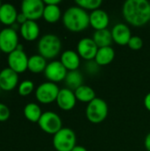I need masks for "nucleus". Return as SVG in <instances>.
I'll return each instance as SVG.
<instances>
[{
    "mask_svg": "<svg viewBox=\"0 0 150 151\" xmlns=\"http://www.w3.org/2000/svg\"><path fill=\"white\" fill-rule=\"evenodd\" d=\"M19 81L18 73L10 67L4 68L0 72V88L5 91L13 89Z\"/></svg>",
    "mask_w": 150,
    "mask_h": 151,
    "instance_id": "2eb2a0df",
    "label": "nucleus"
},
{
    "mask_svg": "<svg viewBox=\"0 0 150 151\" xmlns=\"http://www.w3.org/2000/svg\"><path fill=\"white\" fill-rule=\"evenodd\" d=\"M94 42L97 45L98 48H103V47H109L111 45L113 42L111 31L106 29L103 30H97L94 33L93 38Z\"/></svg>",
    "mask_w": 150,
    "mask_h": 151,
    "instance_id": "412c9836",
    "label": "nucleus"
},
{
    "mask_svg": "<svg viewBox=\"0 0 150 151\" xmlns=\"http://www.w3.org/2000/svg\"><path fill=\"white\" fill-rule=\"evenodd\" d=\"M72 151H88L83 146H75Z\"/></svg>",
    "mask_w": 150,
    "mask_h": 151,
    "instance_id": "c9c22d12",
    "label": "nucleus"
},
{
    "mask_svg": "<svg viewBox=\"0 0 150 151\" xmlns=\"http://www.w3.org/2000/svg\"><path fill=\"white\" fill-rule=\"evenodd\" d=\"M53 146L57 151H72L76 146L75 133L67 127H63L53 137Z\"/></svg>",
    "mask_w": 150,
    "mask_h": 151,
    "instance_id": "20e7f679",
    "label": "nucleus"
},
{
    "mask_svg": "<svg viewBox=\"0 0 150 151\" xmlns=\"http://www.w3.org/2000/svg\"><path fill=\"white\" fill-rule=\"evenodd\" d=\"M34 90V83L29 80L23 81L19 86V94L20 96H28Z\"/></svg>",
    "mask_w": 150,
    "mask_h": 151,
    "instance_id": "cd10ccee",
    "label": "nucleus"
},
{
    "mask_svg": "<svg viewBox=\"0 0 150 151\" xmlns=\"http://www.w3.org/2000/svg\"><path fill=\"white\" fill-rule=\"evenodd\" d=\"M107 115L108 105L106 102L101 98L95 97L87 106L86 116L91 123L99 124L106 119Z\"/></svg>",
    "mask_w": 150,
    "mask_h": 151,
    "instance_id": "39448f33",
    "label": "nucleus"
},
{
    "mask_svg": "<svg viewBox=\"0 0 150 151\" xmlns=\"http://www.w3.org/2000/svg\"><path fill=\"white\" fill-rule=\"evenodd\" d=\"M62 48L60 39L53 34H47L43 35L38 42V51L45 59H51L56 58Z\"/></svg>",
    "mask_w": 150,
    "mask_h": 151,
    "instance_id": "7ed1b4c3",
    "label": "nucleus"
},
{
    "mask_svg": "<svg viewBox=\"0 0 150 151\" xmlns=\"http://www.w3.org/2000/svg\"><path fill=\"white\" fill-rule=\"evenodd\" d=\"M63 23L65 27L72 32H81L88 27L89 14L86 10L79 6L68 8L63 15Z\"/></svg>",
    "mask_w": 150,
    "mask_h": 151,
    "instance_id": "f03ea898",
    "label": "nucleus"
},
{
    "mask_svg": "<svg viewBox=\"0 0 150 151\" xmlns=\"http://www.w3.org/2000/svg\"><path fill=\"white\" fill-rule=\"evenodd\" d=\"M60 62L63 64V65L66 68V70L69 71H75L78 70L80 66V56L78 53H76L73 50H65L61 55Z\"/></svg>",
    "mask_w": 150,
    "mask_h": 151,
    "instance_id": "6ab92c4d",
    "label": "nucleus"
},
{
    "mask_svg": "<svg viewBox=\"0 0 150 151\" xmlns=\"http://www.w3.org/2000/svg\"><path fill=\"white\" fill-rule=\"evenodd\" d=\"M76 96L74 94V91L65 88L59 90L57 98V104L58 107L64 111H70L73 109V107L76 104Z\"/></svg>",
    "mask_w": 150,
    "mask_h": 151,
    "instance_id": "ddd939ff",
    "label": "nucleus"
},
{
    "mask_svg": "<svg viewBox=\"0 0 150 151\" xmlns=\"http://www.w3.org/2000/svg\"><path fill=\"white\" fill-rule=\"evenodd\" d=\"M113 41L121 46L128 45V42L132 37L130 28L124 23H118L114 26L111 30Z\"/></svg>",
    "mask_w": 150,
    "mask_h": 151,
    "instance_id": "4468645a",
    "label": "nucleus"
},
{
    "mask_svg": "<svg viewBox=\"0 0 150 151\" xmlns=\"http://www.w3.org/2000/svg\"><path fill=\"white\" fill-rule=\"evenodd\" d=\"M145 148L148 151H150V133L145 138Z\"/></svg>",
    "mask_w": 150,
    "mask_h": 151,
    "instance_id": "f704fd0d",
    "label": "nucleus"
},
{
    "mask_svg": "<svg viewBox=\"0 0 150 151\" xmlns=\"http://www.w3.org/2000/svg\"><path fill=\"white\" fill-rule=\"evenodd\" d=\"M98 49L99 48L92 38H83L78 42L77 45L79 56L81 57L83 59H86L87 61L95 59Z\"/></svg>",
    "mask_w": 150,
    "mask_h": 151,
    "instance_id": "f8f14e48",
    "label": "nucleus"
},
{
    "mask_svg": "<svg viewBox=\"0 0 150 151\" xmlns=\"http://www.w3.org/2000/svg\"><path fill=\"white\" fill-rule=\"evenodd\" d=\"M149 4H150V2H149Z\"/></svg>",
    "mask_w": 150,
    "mask_h": 151,
    "instance_id": "4c0bfd02",
    "label": "nucleus"
},
{
    "mask_svg": "<svg viewBox=\"0 0 150 151\" xmlns=\"http://www.w3.org/2000/svg\"><path fill=\"white\" fill-rule=\"evenodd\" d=\"M149 22H150V21H149Z\"/></svg>",
    "mask_w": 150,
    "mask_h": 151,
    "instance_id": "ea45409f",
    "label": "nucleus"
},
{
    "mask_svg": "<svg viewBox=\"0 0 150 151\" xmlns=\"http://www.w3.org/2000/svg\"><path fill=\"white\" fill-rule=\"evenodd\" d=\"M76 99L82 103H90L95 98V90L87 85H82L74 91Z\"/></svg>",
    "mask_w": 150,
    "mask_h": 151,
    "instance_id": "b1692460",
    "label": "nucleus"
},
{
    "mask_svg": "<svg viewBox=\"0 0 150 151\" xmlns=\"http://www.w3.org/2000/svg\"><path fill=\"white\" fill-rule=\"evenodd\" d=\"M128 46L130 49H132L133 50H139L143 46V41L140 36H137V35L132 36L128 42Z\"/></svg>",
    "mask_w": 150,
    "mask_h": 151,
    "instance_id": "c85d7f7f",
    "label": "nucleus"
},
{
    "mask_svg": "<svg viewBox=\"0 0 150 151\" xmlns=\"http://www.w3.org/2000/svg\"><path fill=\"white\" fill-rule=\"evenodd\" d=\"M75 2L79 7L84 10H92V12L99 9L103 3L102 0H76Z\"/></svg>",
    "mask_w": 150,
    "mask_h": 151,
    "instance_id": "bb28decb",
    "label": "nucleus"
},
{
    "mask_svg": "<svg viewBox=\"0 0 150 151\" xmlns=\"http://www.w3.org/2000/svg\"><path fill=\"white\" fill-rule=\"evenodd\" d=\"M0 89H1V88H0Z\"/></svg>",
    "mask_w": 150,
    "mask_h": 151,
    "instance_id": "58836bf2",
    "label": "nucleus"
},
{
    "mask_svg": "<svg viewBox=\"0 0 150 151\" xmlns=\"http://www.w3.org/2000/svg\"><path fill=\"white\" fill-rule=\"evenodd\" d=\"M109 22V15L103 10L97 9L95 11H93L89 14V23L95 29V31L106 29Z\"/></svg>",
    "mask_w": 150,
    "mask_h": 151,
    "instance_id": "dca6fc26",
    "label": "nucleus"
},
{
    "mask_svg": "<svg viewBox=\"0 0 150 151\" xmlns=\"http://www.w3.org/2000/svg\"><path fill=\"white\" fill-rule=\"evenodd\" d=\"M28 19H27V18L22 13V12H20V13H18V16H17V19H16V21L18 22V23H19V24H24L25 22H27Z\"/></svg>",
    "mask_w": 150,
    "mask_h": 151,
    "instance_id": "2f4dec72",
    "label": "nucleus"
},
{
    "mask_svg": "<svg viewBox=\"0 0 150 151\" xmlns=\"http://www.w3.org/2000/svg\"><path fill=\"white\" fill-rule=\"evenodd\" d=\"M20 34L27 41L35 40L40 34V27L34 20H27L20 27Z\"/></svg>",
    "mask_w": 150,
    "mask_h": 151,
    "instance_id": "a211bd4d",
    "label": "nucleus"
},
{
    "mask_svg": "<svg viewBox=\"0 0 150 151\" xmlns=\"http://www.w3.org/2000/svg\"><path fill=\"white\" fill-rule=\"evenodd\" d=\"M19 45V38L17 32L12 27L4 28L0 31V50L10 54L17 49Z\"/></svg>",
    "mask_w": 150,
    "mask_h": 151,
    "instance_id": "6e6552de",
    "label": "nucleus"
},
{
    "mask_svg": "<svg viewBox=\"0 0 150 151\" xmlns=\"http://www.w3.org/2000/svg\"><path fill=\"white\" fill-rule=\"evenodd\" d=\"M10 117V110L4 104L0 103V122L7 120Z\"/></svg>",
    "mask_w": 150,
    "mask_h": 151,
    "instance_id": "7c9ffc66",
    "label": "nucleus"
},
{
    "mask_svg": "<svg viewBox=\"0 0 150 151\" xmlns=\"http://www.w3.org/2000/svg\"><path fill=\"white\" fill-rule=\"evenodd\" d=\"M144 105H145L146 109L150 111V92L144 98Z\"/></svg>",
    "mask_w": 150,
    "mask_h": 151,
    "instance_id": "473e14b6",
    "label": "nucleus"
},
{
    "mask_svg": "<svg viewBox=\"0 0 150 151\" xmlns=\"http://www.w3.org/2000/svg\"><path fill=\"white\" fill-rule=\"evenodd\" d=\"M122 12L125 19L134 27H141L150 21V4L147 0H127Z\"/></svg>",
    "mask_w": 150,
    "mask_h": 151,
    "instance_id": "f257e3e1",
    "label": "nucleus"
},
{
    "mask_svg": "<svg viewBox=\"0 0 150 151\" xmlns=\"http://www.w3.org/2000/svg\"><path fill=\"white\" fill-rule=\"evenodd\" d=\"M47 66L46 59L39 55H33L28 58V64H27V69L34 73H39L42 72H44L45 68Z\"/></svg>",
    "mask_w": 150,
    "mask_h": 151,
    "instance_id": "5701e85b",
    "label": "nucleus"
},
{
    "mask_svg": "<svg viewBox=\"0 0 150 151\" xmlns=\"http://www.w3.org/2000/svg\"><path fill=\"white\" fill-rule=\"evenodd\" d=\"M1 5H2V4H1V2H0V6H1Z\"/></svg>",
    "mask_w": 150,
    "mask_h": 151,
    "instance_id": "e433bc0d",
    "label": "nucleus"
},
{
    "mask_svg": "<svg viewBox=\"0 0 150 151\" xmlns=\"http://www.w3.org/2000/svg\"><path fill=\"white\" fill-rule=\"evenodd\" d=\"M65 84L67 86V88L71 90H76L83 84V76L81 73L78 70L75 71H69L66 74V77L65 79Z\"/></svg>",
    "mask_w": 150,
    "mask_h": 151,
    "instance_id": "4be33fe9",
    "label": "nucleus"
},
{
    "mask_svg": "<svg viewBox=\"0 0 150 151\" xmlns=\"http://www.w3.org/2000/svg\"><path fill=\"white\" fill-rule=\"evenodd\" d=\"M86 67V70L88 73L90 74H95L96 73H98L99 71V68H100V65H98V64L94 60H90V61H88V63L86 64L85 65Z\"/></svg>",
    "mask_w": 150,
    "mask_h": 151,
    "instance_id": "c756f323",
    "label": "nucleus"
},
{
    "mask_svg": "<svg viewBox=\"0 0 150 151\" xmlns=\"http://www.w3.org/2000/svg\"><path fill=\"white\" fill-rule=\"evenodd\" d=\"M24 115L29 121L38 123L42 112L38 104L34 103H29L24 108Z\"/></svg>",
    "mask_w": 150,
    "mask_h": 151,
    "instance_id": "393cba45",
    "label": "nucleus"
},
{
    "mask_svg": "<svg viewBox=\"0 0 150 151\" xmlns=\"http://www.w3.org/2000/svg\"><path fill=\"white\" fill-rule=\"evenodd\" d=\"M7 61L9 67L17 73H23L27 69L28 58L23 50L16 49L8 55Z\"/></svg>",
    "mask_w": 150,
    "mask_h": 151,
    "instance_id": "9d476101",
    "label": "nucleus"
},
{
    "mask_svg": "<svg viewBox=\"0 0 150 151\" xmlns=\"http://www.w3.org/2000/svg\"><path fill=\"white\" fill-rule=\"evenodd\" d=\"M59 88L56 83L47 81L42 83L35 91L36 99L42 104H50L57 100Z\"/></svg>",
    "mask_w": 150,
    "mask_h": 151,
    "instance_id": "0eeeda50",
    "label": "nucleus"
},
{
    "mask_svg": "<svg viewBox=\"0 0 150 151\" xmlns=\"http://www.w3.org/2000/svg\"><path fill=\"white\" fill-rule=\"evenodd\" d=\"M18 12L13 4L5 3L0 6V21L4 25H12L17 19Z\"/></svg>",
    "mask_w": 150,
    "mask_h": 151,
    "instance_id": "f3484780",
    "label": "nucleus"
},
{
    "mask_svg": "<svg viewBox=\"0 0 150 151\" xmlns=\"http://www.w3.org/2000/svg\"><path fill=\"white\" fill-rule=\"evenodd\" d=\"M42 17L49 23H56L61 17V10L58 5L45 4Z\"/></svg>",
    "mask_w": 150,
    "mask_h": 151,
    "instance_id": "a878e982",
    "label": "nucleus"
},
{
    "mask_svg": "<svg viewBox=\"0 0 150 151\" xmlns=\"http://www.w3.org/2000/svg\"><path fill=\"white\" fill-rule=\"evenodd\" d=\"M45 4L42 0H24L21 3V12L29 20H35L42 17Z\"/></svg>",
    "mask_w": 150,
    "mask_h": 151,
    "instance_id": "1a4fd4ad",
    "label": "nucleus"
},
{
    "mask_svg": "<svg viewBox=\"0 0 150 151\" xmlns=\"http://www.w3.org/2000/svg\"><path fill=\"white\" fill-rule=\"evenodd\" d=\"M38 125L42 131L50 134H56L62 127L60 117L53 111H45L41 116Z\"/></svg>",
    "mask_w": 150,
    "mask_h": 151,
    "instance_id": "423d86ee",
    "label": "nucleus"
},
{
    "mask_svg": "<svg viewBox=\"0 0 150 151\" xmlns=\"http://www.w3.org/2000/svg\"><path fill=\"white\" fill-rule=\"evenodd\" d=\"M66 68L63 65V64L60 61H52L50 64L47 65L44 74L45 77L50 81V82H59L65 79L67 74Z\"/></svg>",
    "mask_w": 150,
    "mask_h": 151,
    "instance_id": "9b49d317",
    "label": "nucleus"
},
{
    "mask_svg": "<svg viewBox=\"0 0 150 151\" xmlns=\"http://www.w3.org/2000/svg\"><path fill=\"white\" fill-rule=\"evenodd\" d=\"M114 57H115V51L111 46L99 48L96 56L95 58V61L98 64V65L103 66L111 64L113 61Z\"/></svg>",
    "mask_w": 150,
    "mask_h": 151,
    "instance_id": "aec40b11",
    "label": "nucleus"
},
{
    "mask_svg": "<svg viewBox=\"0 0 150 151\" xmlns=\"http://www.w3.org/2000/svg\"><path fill=\"white\" fill-rule=\"evenodd\" d=\"M43 3L48 5H58V4L61 3V0H44Z\"/></svg>",
    "mask_w": 150,
    "mask_h": 151,
    "instance_id": "72a5a7b5",
    "label": "nucleus"
}]
</instances>
